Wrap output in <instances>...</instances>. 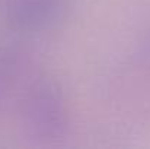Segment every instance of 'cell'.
I'll use <instances>...</instances> for the list:
<instances>
[{
  "label": "cell",
  "instance_id": "obj_1",
  "mask_svg": "<svg viewBox=\"0 0 150 149\" xmlns=\"http://www.w3.org/2000/svg\"><path fill=\"white\" fill-rule=\"evenodd\" d=\"M21 114L26 136L38 143L60 140L69 127V111L63 89L50 78H38L28 86Z\"/></svg>",
  "mask_w": 150,
  "mask_h": 149
},
{
  "label": "cell",
  "instance_id": "obj_2",
  "mask_svg": "<svg viewBox=\"0 0 150 149\" xmlns=\"http://www.w3.org/2000/svg\"><path fill=\"white\" fill-rule=\"evenodd\" d=\"M67 7L69 0H6L3 18L18 31H44L61 21Z\"/></svg>",
  "mask_w": 150,
  "mask_h": 149
},
{
  "label": "cell",
  "instance_id": "obj_3",
  "mask_svg": "<svg viewBox=\"0 0 150 149\" xmlns=\"http://www.w3.org/2000/svg\"><path fill=\"white\" fill-rule=\"evenodd\" d=\"M23 69V56L16 47L0 46V102L13 88Z\"/></svg>",
  "mask_w": 150,
  "mask_h": 149
},
{
  "label": "cell",
  "instance_id": "obj_4",
  "mask_svg": "<svg viewBox=\"0 0 150 149\" xmlns=\"http://www.w3.org/2000/svg\"><path fill=\"white\" fill-rule=\"evenodd\" d=\"M137 58L143 63L150 66V34L142 41V44L137 48Z\"/></svg>",
  "mask_w": 150,
  "mask_h": 149
}]
</instances>
